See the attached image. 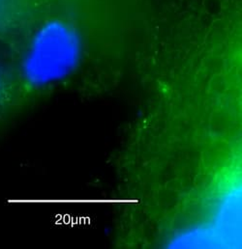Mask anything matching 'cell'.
Instances as JSON below:
<instances>
[{
    "label": "cell",
    "mask_w": 242,
    "mask_h": 249,
    "mask_svg": "<svg viewBox=\"0 0 242 249\" xmlns=\"http://www.w3.org/2000/svg\"><path fill=\"white\" fill-rule=\"evenodd\" d=\"M80 53L73 29L61 21L48 22L35 33L24 53L22 77L36 88L60 82L75 70Z\"/></svg>",
    "instance_id": "1"
}]
</instances>
